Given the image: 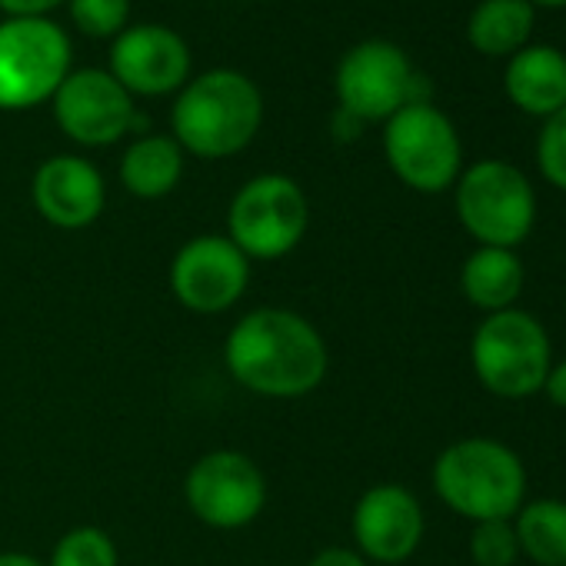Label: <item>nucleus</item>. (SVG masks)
<instances>
[{
    "label": "nucleus",
    "instance_id": "f257e3e1",
    "mask_svg": "<svg viewBox=\"0 0 566 566\" xmlns=\"http://www.w3.org/2000/svg\"><path fill=\"white\" fill-rule=\"evenodd\" d=\"M223 364L233 384L256 397L297 400L324 384L331 350L324 334L304 314L287 307H256L230 327L223 340Z\"/></svg>",
    "mask_w": 566,
    "mask_h": 566
},
{
    "label": "nucleus",
    "instance_id": "f03ea898",
    "mask_svg": "<svg viewBox=\"0 0 566 566\" xmlns=\"http://www.w3.org/2000/svg\"><path fill=\"white\" fill-rule=\"evenodd\" d=\"M263 124L260 87L230 67L190 77L174 101L170 127L184 154L200 160H223L247 150Z\"/></svg>",
    "mask_w": 566,
    "mask_h": 566
},
{
    "label": "nucleus",
    "instance_id": "7ed1b4c3",
    "mask_svg": "<svg viewBox=\"0 0 566 566\" xmlns=\"http://www.w3.org/2000/svg\"><path fill=\"white\" fill-rule=\"evenodd\" d=\"M437 500L470 523L513 520L526 503L530 476L513 447L493 437H463L433 460Z\"/></svg>",
    "mask_w": 566,
    "mask_h": 566
},
{
    "label": "nucleus",
    "instance_id": "20e7f679",
    "mask_svg": "<svg viewBox=\"0 0 566 566\" xmlns=\"http://www.w3.org/2000/svg\"><path fill=\"white\" fill-rule=\"evenodd\" d=\"M470 367L486 394L526 400L543 394L553 367V340L546 327L520 307L486 314L470 337Z\"/></svg>",
    "mask_w": 566,
    "mask_h": 566
},
{
    "label": "nucleus",
    "instance_id": "39448f33",
    "mask_svg": "<svg viewBox=\"0 0 566 566\" xmlns=\"http://www.w3.org/2000/svg\"><path fill=\"white\" fill-rule=\"evenodd\" d=\"M453 210L480 247L516 250L536 227V190L516 164L486 157L460 170Z\"/></svg>",
    "mask_w": 566,
    "mask_h": 566
},
{
    "label": "nucleus",
    "instance_id": "423d86ee",
    "mask_svg": "<svg viewBox=\"0 0 566 566\" xmlns=\"http://www.w3.org/2000/svg\"><path fill=\"white\" fill-rule=\"evenodd\" d=\"M307 227V193L287 174H260L247 180L227 210V237L247 260H280L294 253Z\"/></svg>",
    "mask_w": 566,
    "mask_h": 566
},
{
    "label": "nucleus",
    "instance_id": "0eeeda50",
    "mask_svg": "<svg viewBox=\"0 0 566 566\" xmlns=\"http://www.w3.org/2000/svg\"><path fill=\"white\" fill-rule=\"evenodd\" d=\"M71 61V41L51 18L0 21V111H31L54 101Z\"/></svg>",
    "mask_w": 566,
    "mask_h": 566
},
{
    "label": "nucleus",
    "instance_id": "6e6552de",
    "mask_svg": "<svg viewBox=\"0 0 566 566\" xmlns=\"http://www.w3.org/2000/svg\"><path fill=\"white\" fill-rule=\"evenodd\" d=\"M340 111L364 124H387L407 104H430V81L413 71L410 57L384 38L360 41L337 64Z\"/></svg>",
    "mask_w": 566,
    "mask_h": 566
},
{
    "label": "nucleus",
    "instance_id": "1a4fd4ad",
    "mask_svg": "<svg viewBox=\"0 0 566 566\" xmlns=\"http://www.w3.org/2000/svg\"><path fill=\"white\" fill-rule=\"evenodd\" d=\"M384 157L403 187L443 193L463 170V140L433 101L407 104L384 124Z\"/></svg>",
    "mask_w": 566,
    "mask_h": 566
},
{
    "label": "nucleus",
    "instance_id": "9d476101",
    "mask_svg": "<svg viewBox=\"0 0 566 566\" xmlns=\"http://www.w3.org/2000/svg\"><path fill=\"white\" fill-rule=\"evenodd\" d=\"M190 513L213 530L250 526L266 506V476L240 450L203 453L184 480Z\"/></svg>",
    "mask_w": 566,
    "mask_h": 566
},
{
    "label": "nucleus",
    "instance_id": "9b49d317",
    "mask_svg": "<svg viewBox=\"0 0 566 566\" xmlns=\"http://www.w3.org/2000/svg\"><path fill=\"white\" fill-rule=\"evenodd\" d=\"M250 287V260L227 233L190 237L170 263V291L193 314H223Z\"/></svg>",
    "mask_w": 566,
    "mask_h": 566
},
{
    "label": "nucleus",
    "instance_id": "f8f14e48",
    "mask_svg": "<svg viewBox=\"0 0 566 566\" xmlns=\"http://www.w3.org/2000/svg\"><path fill=\"white\" fill-rule=\"evenodd\" d=\"M51 104L57 127L81 147H111L130 130L144 127L134 97L111 71L101 67L71 71Z\"/></svg>",
    "mask_w": 566,
    "mask_h": 566
},
{
    "label": "nucleus",
    "instance_id": "ddd939ff",
    "mask_svg": "<svg viewBox=\"0 0 566 566\" xmlns=\"http://www.w3.org/2000/svg\"><path fill=\"white\" fill-rule=\"evenodd\" d=\"M350 533L357 553L367 563H403L410 559L427 533V516L413 490L403 483H377L360 493L350 513Z\"/></svg>",
    "mask_w": 566,
    "mask_h": 566
},
{
    "label": "nucleus",
    "instance_id": "4468645a",
    "mask_svg": "<svg viewBox=\"0 0 566 566\" xmlns=\"http://www.w3.org/2000/svg\"><path fill=\"white\" fill-rule=\"evenodd\" d=\"M190 48L164 24H137L114 38L111 74L130 97L177 94L190 81Z\"/></svg>",
    "mask_w": 566,
    "mask_h": 566
},
{
    "label": "nucleus",
    "instance_id": "2eb2a0df",
    "mask_svg": "<svg viewBox=\"0 0 566 566\" xmlns=\"http://www.w3.org/2000/svg\"><path fill=\"white\" fill-rule=\"evenodd\" d=\"M31 200L51 227L84 230L104 213L107 187L91 160L77 154H57L38 167L31 180Z\"/></svg>",
    "mask_w": 566,
    "mask_h": 566
},
{
    "label": "nucleus",
    "instance_id": "dca6fc26",
    "mask_svg": "<svg viewBox=\"0 0 566 566\" xmlns=\"http://www.w3.org/2000/svg\"><path fill=\"white\" fill-rule=\"evenodd\" d=\"M506 101L526 117L546 120L566 107V54L553 44H526L506 61Z\"/></svg>",
    "mask_w": 566,
    "mask_h": 566
},
{
    "label": "nucleus",
    "instance_id": "f3484780",
    "mask_svg": "<svg viewBox=\"0 0 566 566\" xmlns=\"http://www.w3.org/2000/svg\"><path fill=\"white\" fill-rule=\"evenodd\" d=\"M526 287V266L516 250L476 247L460 266V294L483 314L513 311Z\"/></svg>",
    "mask_w": 566,
    "mask_h": 566
},
{
    "label": "nucleus",
    "instance_id": "a211bd4d",
    "mask_svg": "<svg viewBox=\"0 0 566 566\" xmlns=\"http://www.w3.org/2000/svg\"><path fill=\"white\" fill-rule=\"evenodd\" d=\"M184 147L164 134L137 137L120 157V184L130 197L160 200L184 177Z\"/></svg>",
    "mask_w": 566,
    "mask_h": 566
},
{
    "label": "nucleus",
    "instance_id": "6ab92c4d",
    "mask_svg": "<svg viewBox=\"0 0 566 566\" xmlns=\"http://www.w3.org/2000/svg\"><path fill=\"white\" fill-rule=\"evenodd\" d=\"M536 28L530 0H480L467 18V41L483 57H513L523 51Z\"/></svg>",
    "mask_w": 566,
    "mask_h": 566
},
{
    "label": "nucleus",
    "instance_id": "aec40b11",
    "mask_svg": "<svg viewBox=\"0 0 566 566\" xmlns=\"http://www.w3.org/2000/svg\"><path fill=\"white\" fill-rule=\"evenodd\" d=\"M520 556L533 566H566V500H526L513 516Z\"/></svg>",
    "mask_w": 566,
    "mask_h": 566
},
{
    "label": "nucleus",
    "instance_id": "412c9836",
    "mask_svg": "<svg viewBox=\"0 0 566 566\" xmlns=\"http://www.w3.org/2000/svg\"><path fill=\"white\" fill-rule=\"evenodd\" d=\"M48 566H120V553L107 530L84 523L54 543Z\"/></svg>",
    "mask_w": 566,
    "mask_h": 566
},
{
    "label": "nucleus",
    "instance_id": "4be33fe9",
    "mask_svg": "<svg viewBox=\"0 0 566 566\" xmlns=\"http://www.w3.org/2000/svg\"><path fill=\"white\" fill-rule=\"evenodd\" d=\"M71 21L87 38H117L127 31L130 21V0H67Z\"/></svg>",
    "mask_w": 566,
    "mask_h": 566
},
{
    "label": "nucleus",
    "instance_id": "5701e85b",
    "mask_svg": "<svg viewBox=\"0 0 566 566\" xmlns=\"http://www.w3.org/2000/svg\"><path fill=\"white\" fill-rule=\"evenodd\" d=\"M470 559L476 566H516L520 543H516V533H513V520L473 523V533H470Z\"/></svg>",
    "mask_w": 566,
    "mask_h": 566
},
{
    "label": "nucleus",
    "instance_id": "b1692460",
    "mask_svg": "<svg viewBox=\"0 0 566 566\" xmlns=\"http://www.w3.org/2000/svg\"><path fill=\"white\" fill-rule=\"evenodd\" d=\"M536 170L549 187L566 193V107L549 114L536 134Z\"/></svg>",
    "mask_w": 566,
    "mask_h": 566
},
{
    "label": "nucleus",
    "instance_id": "393cba45",
    "mask_svg": "<svg viewBox=\"0 0 566 566\" xmlns=\"http://www.w3.org/2000/svg\"><path fill=\"white\" fill-rule=\"evenodd\" d=\"M67 0H0V11L8 18H48Z\"/></svg>",
    "mask_w": 566,
    "mask_h": 566
},
{
    "label": "nucleus",
    "instance_id": "a878e982",
    "mask_svg": "<svg viewBox=\"0 0 566 566\" xmlns=\"http://www.w3.org/2000/svg\"><path fill=\"white\" fill-rule=\"evenodd\" d=\"M543 394L553 407L566 410V357L563 360H553L549 374H546V384H543Z\"/></svg>",
    "mask_w": 566,
    "mask_h": 566
},
{
    "label": "nucleus",
    "instance_id": "bb28decb",
    "mask_svg": "<svg viewBox=\"0 0 566 566\" xmlns=\"http://www.w3.org/2000/svg\"><path fill=\"white\" fill-rule=\"evenodd\" d=\"M311 566H370V563L350 546H327L311 559Z\"/></svg>",
    "mask_w": 566,
    "mask_h": 566
},
{
    "label": "nucleus",
    "instance_id": "cd10ccee",
    "mask_svg": "<svg viewBox=\"0 0 566 566\" xmlns=\"http://www.w3.org/2000/svg\"><path fill=\"white\" fill-rule=\"evenodd\" d=\"M364 120H357L354 114H347V111H340L337 107V114H334V124H331V130H334V137L340 140V144H350V140H357L360 134H364Z\"/></svg>",
    "mask_w": 566,
    "mask_h": 566
},
{
    "label": "nucleus",
    "instance_id": "c85d7f7f",
    "mask_svg": "<svg viewBox=\"0 0 566 566\" xmlns=\"http://www.w3.org/2000/svg\"><path fill=\"white\" fill-rule=\"evenodd\" d=\"M0 566H48L44 559L31 556V553H21V549H8L0 553Z\"/></svg>",
    "mask_w": 566,
    "mask_h": 566
},
{
    "label": "nucleus",
    "instance_id": "c756f323",
    "mask_svg": "<svg viewBox=\"0 0 566 566\" xmlns=\"http://www.w3.org/2000/svg\"><path fill=\"white\" fill-rule=\"evenodd\" d=\"M533 8H549V11H559V8H566V0H530Z\"/></svg>",
    "mask_w": 566,
    "mask_h": 566
}]
</instances>
